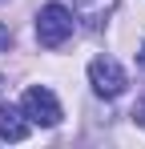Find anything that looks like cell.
I'll return each instance as SVG.
<instances>
[{
	"mask_svg": "<svg viewBox=\"0 0 145 149\" xmlns=\"http://www.w3.org/2000/svg\"><path fill=\"white\" fill-rule=\"evenodd\" d=\"M28 117H24V109H12V105H4L0 109V137L4 141H24L28 137Z\"/></svg>",
	"mask_w": 145,
	"mask_h": 149,
	"instance_id": "obj_4",
	"label": "cell"
},
{
	"mask_svg": "<svg viewBox=\"0 0 145 149\" xmlns=\"http://www.w3.org/2000/svg\"><path fill=\"white\" fill-rule=\"evenodd\" d=\"M72 12L65 4H45L40 12H36V40L45 45V49H61L65 40L72 36Z\"/></svg>",
	"mask_w": 145,
	"mask_h": 149,
	"instance_id": "obj_1",
	"label": "cell"
},
{
	"mask_svg": "<svg viewBox=\"0 0 145 149\" xmlns=\"http://www.w3.org/2000/svg\"><path fill=\"white\" fill-rule=\"evenodd\" d=\"M89 85H93V93H101V97H121L125 85H129V77H125V69H121L113 56H97L93 65H89Z\"/></svg>",
	"mask_w": 145,
	"mask_h": 149,
	"instance_id": "obj_3",
	"label": "cell"
},
{
	"mask_svg": "<svg viewBox=\"0 0 145 149\" xmlns=\"http://www.w3.org/2000/svg\"><path fill=\"white\" fill-rule=\"evenodd\" d=\"M8 45H12V36H8V28L0 24V52H8Z\"/></svg>",
	"mask_w": 145,
	"mask_h": 149,
	"instance_id": "obj_5",
	"label": "cell"
},
{
	"mask_svg": "<svg viewBox=\"0 0 145 149\" xmlns=\"http://www.w3.org/2000/svg\"><path fill=\"white\" fill-rule=\"evenodd\" d=\"M133 117H137V125H141V129H145V101H141V105H137V109H133Z\"/></svg>",
	"mask_w": 145,
	"mask_h": 149,
	"instance_id": "obj_6",
	"label": "cell"
},
{
	"mask_svg": "<svg viewBox=\"0 0 145 149\" xmlns=\"http://www.w3.org/2000/svg\"><path fill=\"white\" fill-rule=\"evenodd\" d=\"M0 93H4V77H0Z\"/></svg>",
	"mask_w": 145,
	"mask_h": 149,
	"instance_id": "obj_8",
	"label": "cell"
},
{
	"mask_svg": "<svg viewBox=\"0 0 145 149\" xmlns=\"http://www.w3.org/2000/svg\"><path fill=\"white\" fill-rule=\"evenodd\" d=\"M137 65H141V69H145V45H141V52H137Z\"/></svg>",
	"mask_w": 145,
	"mask_h": 149,
	"instance_id": "obj_7",
	"label": "cell"
},
{
	"mask_svg": "<svg viewBox=\"0 0 145 149\" xmlns=\"http://www.w3.org/2000/svg\"><path fill=\"white\" fill-rule=\"evenodd\" d=\"M20 109H24V117H28L32 125H45V129L61 125V101L52 97V89H45V85H32V89H24Z\"/></svg>",
	"mask_w": 145,
	"mask_h": 149,
	"instance_id": "obj_2",
	"label": "cell"
}]
</instances>
